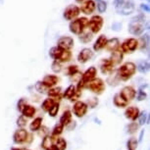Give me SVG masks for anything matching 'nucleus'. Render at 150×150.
Returning a JSON list of instances; mask_svg holds the SVG:
<instances>
[{
	"label": "nucleus",
	"instance_id": "obj_23",
	"mask_svg": "<svg viewBox=\"0 0 150 150\" xmlns=\"http://www.w3.org/2000/svg\"><path fill=\"white\" fill-rule=\"evenodd\" d=\"M100 70L102 74L107 75V74H111L114 70V66L111 64V62L109 61V59H103L100 63Z\"/></svg>",
	"mask_w": 150,
	"mask_h": 150
},
{
	"label": "nucleus",
	"instance_id": "obj_44",
	"mask_svg": "<svg viewBox=\"0 0 150 150\" xmlns=\"http://www.w3.org/2000/svg\"><path fill=\"white\" fill-rule=\"evenodd\" d=\"M86 105L87 107H90V108H95L96 106L98 105V99L95 98V97H91V98H88L86 100Z\"/></svg>",
	"mask_w": 150,
	"mask_h": 150
},
{
	"label": "nucleus",
	"instance_id": "obj_50",
	"mask_svg": "<svg viewBox=\"0 0 150 150\" xmlns=\"http://www.w3.org/2000/svg\"><path fill=\"white\" fill-rule=\"evenodd\" d=\"M122 28V25L120 23H114V24L112 25V29L114 30H119Z\"/></svg>",
	"mask_w": 150,
	"mask_h": 150
},
{
	"label": "nucleus",
	"instance_id": "obj_43",
	"mask_svg": "<svg viewBox=\"0 0 150 150\" xmlns=\"http://www.w3.org/2000/svg\"><path fill=\"white\" fill-rule=\"evenodd\" d=\"M147 113L146 112H140L139 113V116H138V125L139 126H143L144 124H146L147 122Z\"/></svg>",
	"mask_w": 150,
	"mask_h": 150
},
{
	"label": "nucleus",
	"instance_id": "obj_40",
	"mask_svg": "<svg viewBox=\"0 0 150 150\" xmlns=\"http://www.w3.org/2000/svg\"><path fill=\"white\" fill-rule=\"evenodd\" d=\"M16 124H17V126H18L19 129H25L27 126V124H28V119L23 117V116L21 115L18 119H17Z\"/></svg>",
	"mask_w": 150,
	"mask_h": 150
},
{
	"label": "nucleus",
	"instance_id": "obj_1",
	"mask_svg": "<svg viewBox=\"0 0 150 150\" xmlns=\"http://www.w3.org/2000/svg\"><path fill=\"white\" fill-rule=\"evenodd\" d=\"M145 30V17L142 14L135 16L129 24V32L132 35H140Z\"/></svg>",
	"mask_w": 150,
	"mask_h": 150
},
{
	"label": "nucleus",
	"instance_id": "obj_34",
	"mask_svg": "<svg viewBox=\"0 0 150 150\" xmlns=\"http://www.w3.org/2000/svg\"><path fill=\"white\" fill-rule=\"evenodd\" d=\"M35 88L36 91H38V93H40V94H46L48 89H49L48 87H46L43 83H42L41 81H38V83L35 84Z\"/></svg>",
	"mask_w": 150,
	"mask_h": 150
},
{
	"label": "nucleus",
	"instance_id": "obj_26",
	"mask_svg": "<svg viewBox=\"0 0 150 150\" xmlns=\"http://www.w3.org/2000/svg\"><path fill=\"white\" fill-rule=\"evenodd\" d=\"M42 122H43V118L42 117H36L30 123V131L32 132H38V129L42 127Z\"/></svg>",
	"mask_w": 150,
	"mask_h": 150
},
{
	"label": "nucleus",
	"instance_id": "obj_3",
	"mask_svg": "<svg viewBox=\"0 0 150 150\" xmlns=\"http://www.w3.org/2000/svg\"><path fill=\"white\" fill-rule=\"evenodd\" d=\"M87 25H88V20L86 18H80L77 19L75 21L71 22L69 29L70 32L73 33L74 35H80L83 33V30Z\"/></svg>",
	"mask_w": 150,
	"mask_h": 150
},
{
	"label": "nucleus",
	"instance_id": "obj_41",
	"mask_svg": "<svg viewBox=\"0 0 150 150\" xmlns=\"http://www.w3.org/2000/svg\"><path fill=\"white\" fill-rule=\"evenodd\" d=\"M135 97H137V99L138 101H143V100H145L146 97H147L146 91L142 88V87H140V88L137 91V95H135Z\"/></svg>",
	"mask_w": 150,
	"mask_h": 150
},
{
	"label": "nucleus",
	"instance_id": "obj_39",
	"mask_svg": "<svg viewBox=\"0 0 150 150\" xmlns=\"http://www.w3.org/2000/svg\"><path fill=\"white\" fill-rule=\"evenodd\" d=\"M72 59V53L70 50H63L59 59V62H69Z\"/></svg>",
	"mask_w": 150,
	"mask_h": 150
},
{
	"label": "nucleus",
	"instance_id": "obj_13",
	"mask_svg": "<svg viewBox=\"0 0 150 150\" xmlns=\"http://www.w3.org/2000/svg\"><path fill=\"white\" fill-rule=\"evenodd\" d=\"M96 76H97V69H96L95 67H90L81 75V81L86 86V83H88L89 81L94 80L96 78Z\"/></svg>",
	"mask_w": 150,
	"mask_h": 150
},
{
	"label": "nucleus",
	"instance_id": "obj_49",
	"mask_svg": "<svg viewBox=\"0 0 150 150\" xmlns=\"http://www.w3.org/2000/svg\"><path fill=\"white\" fill-rule=\"evenodd\" d=\"M125 0H114V6L116 8V10L120 9V8L123 6Z\"/></svg>",
	"mask_w": 150,
	"mask_h": 150
},
{
	"label": "nucleus",
	"instance_id": "obj_35",
	"mask_svg": "<svg viewBox=\"0 0 150 150\" xmlns=\"http://www.w3.org/2000/svg\"><path fill=\"white\" fill-rule=\"evenodd\" d=\"M79 38H80V40L81 42H83V43H88V42H90L92 40L93 38V35L91 33L87 32V33H83L81 35H80V36H79Z\"/></svg>",
	"mask_w": 150,
	"mask_h": 150
},
{
	"label": "nucleus",
	"instance_id": "obj_4",
	"mask_svg": "<svg viewBox=\"0 0 150 150\" xmlns=\"http://www.w3.org/2000/svg\"><path fill=\"white\" fill-rule=\"evenodd\" d=\"M86 87L87 89H89L90 91L94 94H102L103 91L105 90V83L102 79L100 78H95L94 80H92L91 81H89L88 83H86Z\"/></svg>",
	"mask_w": 150,
	"mask_h": 150
},
{
	"label": "nucleus",
	"instance_id": "obj_18",
	"mask_svg": "<svg viewBox=\"0 0 150 150\" xmlns=\"http://www.w3.org/2000/svg\"><path fill=\"white\" fill-rule=\"evenodd\" d=\"M41 81L45 86L50 88V87L56 86V84H57L59 81V78L55 75H46L42 79Z\"/></svg>",
	"mask_w": 150,
	"mask_h": 150
},
{
	"label": "nucleus",
	"instance_id": "obj_17",
	"mask_svg": "<svg viewBox=\"0 0 150 150\" xmlns=\"http://www.w3.org/2000/svg\"><path fill=\"white\" fill-rule=\"evenodd\" d=\"M123 58H124V53L122 52L121 49H117L112 52V54L109 58V61L111 62V64L115 67V66H117V65H120L122 63Z\"/></svg>",
	"mask_w": 150,
	"mask_h": 150
},
{
	"label": "nucleus",
	"instance_id": "obj_25",
	"mask_svg": "<svg viewBox=\"0 0 150 150\" xmlns=\"http://www.w3.org/2000/svg\"><path fill=\"white\" fill-rule=\"evenodd\" d=\"M119 46H120V41H119L118 38H111V39H107V42H106V45H105V48L107 51L109 52H113L115 50H117Z\"/></svg>",
	"mask_w": 150,
	"mask_h": 150
},
{
	"label": "nucleus",
	"instance_id": "obj_2",
	"mask_svg": "<svg viewBox=\"0 0 150 150\" xmlns=\"http://www.w3.org/2000/svg\"><path fill=\"white\" fill-rule=\"evenodd\" d=\"M137 72V66L132 62H126L118 69L117 76L120 81H127L132 79Z\"/></svg>",
	"mask_w": 150,
	"mask_h": 150
},
{
	"label": "nucleus",
	"instance_id": "obj_15",
	"mask_svg": "<svg viewBox=\"0 0 150 150\" xmlns=\"http://www.w3.org/2000/svg\"><path fill=\"white\" fill-rule=\"evenodd\" d=\"M116 11H117L118 14H120V15L128 16L134 11V4L132 0H125L123 6H122L120 9H118Z\"/></svg>",
	"mask_w": 150,
	"mask_h": 150
},
{
	"label": "nucleus",
	"instance_id": "obj_57",
	"mask_svg": "<svg viewBox=\"0 0 150 150\" xmlns=\"http://www.w3.org/2000/svg\"><path fill=\"white\" fill-rule=\"evenodd\" d=\"M98 1H99V0H98Z\"/></svg>",
	"mask_w": 150,
	"mask_h": 150
},
{
	"label": "nucleus",
	"instance_id": "obj_14",
	"mask_svg": "<svg viewBox=\"0 0 150 150\" xmlns=\"http://www.w3.org/2000/svg\"><path fill=\"white\" fill-rule=\"evenodd\" d=\"M74 39L70 36H62L58 39L57 46L62 50H70L74 47Z\"/></svg>",
	"mask_w": 150,
	"mask_h": 150
},
{
	"label": "nucleus",
	"instance_id": "obj_32",
	"mask_svg": "<svg viewBox=\"0 0 150 150\" xmlns=\"http://www.w3.org/2000/svg\"><path fill=\"white\" fill-rule=\"evenodd\" d=\"M137 66V69L138 72L142 73V74H145L147 71L149 70V63L145 60H141L137 63V65H135Z\"/></svg>",
	"mask_w": 150,
	"mask_h": 150
},
{
	"label": "nucleus",
	"instance_id": "obj_46",
	"mask_svg": "<svg viewBox=\"0 0 150 150\" xmlns=\"http://www.w3.org/2000/svg\"><path fill=\"white\" fill-rule=\"evenodd\" d=\"M28 104V100L26 98H21L19 99L18 103H17V109L19 112H22V110L24 109V107Z\"/></svg>",
	"mask_w": 150,
	"mask_h": 150
},
{
	"label": "nucleus",
	"instance_id": "obj_31",
	"mask_svg": "<svg viewBox=\"0 0 150 150\" xmlns=\"http://www.w3.org/2000/svg\"><path fill=\"white\" fill-rule=\"evenodd\" d=\"M61 92H62L61 86H53L48 89L46 94L49 96L50 98H55V97H57V96L61 95Z\"/></svg>",
	"mask_w": 150,
	"mask_h": 150
},
{
	"label": "nucleus",
	"instance_id": "obj_47",
	"mask_svg": "<svg viewBox=\"0 0 150 150\" xmlns=\"http://www.w3.org/2000/svg\"><path fill=\"white\" fill-rule=\"evenodd\" d=\"M97 9L99 13H103L105 12L107 9V4L105 1H102V0H99L98 4H97Z\"/></svg>",
	"mask_w": 150,
	"mask_h": 150
},
{
	"label": "nucleus",
	"instance_id": "obj_54",
	"mask_svg": "<svg viewBox=\"0 0 150 150\" xmlns=\"http://www.w3.org/2000/svg\"><path fill=\"white\" fill-rule=\"evenodd\" d=\"M76 1H77V2H79V3H81V2H83L84 0H76Z\"/></svg>",
	"mask_w": 150,
	"mask_h": 150
},
{
	"label": "nucleus",
	"instance_id": "obj_37",
	"mask_svg": "<svg viewBox=\"0 0 150 150\" xmlns=\"http://www.w3.org/2000/svg\"><path fill=\"white\" fill-rule=\"evenodd\" d=\"M59 110H60V104H59L58 102H55V104L51 107V108H50V110L47 113H48V115H49V117L55 118L56 116L58 115Z\"/></svg>",
	"mask_w": 150,
	"mask_h": 150
},
{
	"label": "nucleus",
	"instance_id": "obj_8",
	"mask_svg": "<svg viewBox=\"0 0 150 150\" xmlns=\"http://www.w3.org/2000/svg\"><path fill=\"white\" fill-rule=\"evenodd\" d=\"M103 18L100 16H93L88 21V26L91 30V33H97L103 27Z\"/></svg>",
	"mask_w": 150,
	"mask_h": 150
},
{
	"label": "nucleus",
	"instance_id": "obj_42",
	"mask_svg": "<svg viewBox=\"0 0 150 150\" xmlns=\"http://www.w3.org/2000/svg\"><path fill=\"white\" fill-rule=\"evenodd\" d=\"M77 73H79V67L77 65H71L67 68V75L70 76V77H73Z\"/></svg>",
	"mask_w": 150,
	"mask_h": 150
},
{
	"label": "nucleus",
	"instance_id": "obj_5",
	"mask_svg": "<svg viewBox=\"0 0 150 150\" xmlns=\"http://www.w3.org/2000/svg\"><path fill=\"white\" fill-rule=\"evenodd\" d=\"M72 110H73L74 115H75L77 118H83L86 115L87 110H88V107H87L86 102L81 101V100H78L74 103Z\"/></svg>",
	"mask_w": 150,
	"mask_h": 150
},
{
	"label": "nucleus",
	"instance_id": "obj_22",
	"mask_svg": "<svg viewBox=\"0 0 150 150\" xmlns=\"http://www.w3.org/2000/svg\"><path fill=\"white\" fill-rule=\"evenodd\" d=\"M113 104L117 108H127L129 106V102L122 97L120 93H116L114 95V97H113Z\"/></svg>",
	"mask_w": 150,
	"mask_h": 150
},
{
	"label": "nucleus",
	"instance_id": "obj_12",
	"mask_svg": "<svg viewBox=\"0 0 150 150\" xmlns=\"http://www.w3.org/2000/svg\"><path fill=\"white\" fill-rule=\"evenodd\" d=\"M80 15V8L76 5H70L64 11V18L68 21H72Z\"/></svg>",
	"mask_w": 150,
	"mask_h": 150
},
{
	"label": "nucleus",
	"instance_id": "obj_53",
	"mask_svg": "<svg viewBox=\"0 0 150 150\" xmlns=\"http://www.w3.org/2000/svg\"><path fill=\"white\" fill-rule=\"evenodd\" d=\"M11 150H21V148H17V147H13V148H11Z\"/></svg>",
	"mask_w": 150,
	"mask_h": 150
},
{
	"label": "nucleus",
	"instance_id": "obj_45",
	"mask_svg": "<svg viewBox=\"0 0 150 150\" xmlns=\"http://www.w3.org/2000/svg\"><path fill=\"white\" fill-rule=\"evenodd\" d=\"M51 69H52V71L54 73H60L61 71H62V66H61V63L59 61H56V60H54L53 61V63H52V65H51Z\"/></svg>",
	"mask_w": 150,
	"mask_h": 150
},
{
	"label": "nucleus",
	"instance_id": "obj_11",
	"mask_svg": "<svg viewBox=\"0 0 150 150\" xmlns=\"http://www.w3.org/2000/svg\"><path fill=\"white\" fill-rule=\"evenodd\" d=\"M139 113H140V110L138 107L137 106H128L125 110V117H126L128 120L132 121V122H135L137 119L138 118L139 116Z\"/></svg>",
	"mask_w": 150,
	"mask_h": 150
},
{
	"label": "nucleus",
	"instance_id": "obj_19",
	"mask_svg": "<svg viewBox=\"0 0 150 150\" xmlns=\"http://www.w3.org/2000/svg\"><path fill=\"white\" fill-rule=\"evenodd\" d=\"M81 12L84 13L86 15H90L93 13V11L95 10V2L93 0H87L84 3L81 5Z\"/></svg>",
	"mask_w": 150,
	"mask_h": 150
},
{
	"label": "nucleus",
	"instance_id": "obj_21",
	"mask_svg": "<svg viewBox=\"0 0 150 150\" xmlns=\"http://www.w3.org/2000/svg\"><path fill=\"white\" fill-rule=\"evenodd\" d=\"M54 139L55 137H53L52 135L47 134L43 137L41 141V147L44 150H51L53 149V143H54Z\"/></svg>",
	"mask_w": 150,
	"mask_h": 150
},
{
	"label": "nucleus",
	"instance_id": "obj_52",
	"mask_svg": "<svg viewBox=\"0 0 150 150\" xmlns=\"http://www.w3.org/2000/svg\"><path fill=\"white\" fill-rule=\"evenodd\" d=\"M143 134H144V129H142L141 131V132H140V135H139V138H138V142H140L141 140H142V137H143Z\"/></svg>",
	"mask_w": 150,
	"mask_h": 150
},
{
	"label": "nucleus",
	"instance_id": "obj_24",
	"mask_svg": "<svg viewBox=\"0 0 150 150\" xmlns=\"http://www.w3.org/2000/svg\"><path fill=\"white\" fill-rule=\"evenodd\" d=\"M72 118H73L72 112H71L70 110H66L60 117L59 123H60L63 127H68L71 123H72Z\"/></svg>",
	"mask_w": 150,
	"mask_h": 150
},
{
	"label": "nucleus",
	"instance_id": "obj_29",
	"mask_svg": "<svg viewBox=\"0 0 150 150\" xmlns=\"http://www.w3.org/2000/svg\"><path fill=\"white\" fill-rule=\"evenodd\" d=\"M55 102H56V101L53 98L48 97V98L44 99V100H43V102L41 103L40 108H41V110H43L44 112H48L50 110V108H51V107L55 104Z\"/></svg>",
	"mask_w": 150,
	"mask_h": 150
},
{
	"label": "nucleus",
	"instance_id": "obj_9",
	"mask_svg": "<svg viewBox=\"0 0 150 150\" xmlns=\"http://www.w3.org/2000/svg\"><path fill=\"white\" fill-rule=\"evenodd\" d=\"M119 93H120V95L125 99V100L129 102V101L134 100V99L135 98V95H137V90H135V88L134 86H124L123 88L121 89V91Z\"/></svg>",
	"mask_w": 150,
	"mask_h": 150
},
{
	"label": "nucleus",
	"instance_id": "obj_48",
	"mask_svg": "<svg viewBox=\"0 0 150 150\" xmlns=\"http://www.w3.org/2000/svg\"><path fill=\"white\" fill-rule=\"evenodd\" d=\"M140 41H141V45H140V49H144L147 44H148V35H146L145 36H142V38H140Z\"/></svg>",
	"mask_w": 150,
	"mask_h": 150
},
{
	"label": "nucleus",
	"instance_id": "obj_33",
	"mask_svg": "<svg viewBox=\"0 0 150 150\" xmlns=\"http://www.w3.org/2000/svg\"><path fill=\"white\" fill-rule=\"evenodd\" d=\"M64 128L60 123L56 124L54 126V128L52 129V132H51V135L53 137H58L63 134V131H64Z\"/></svg>",
	"mask_w": 150,
	"mask_h": 150
},
{
	"label": "nucleus",
	"instance_id": "obj_36",
	"mask_svg": "<svg viewBox=\"0 0 150 150\" xmlns=\"http://www.w3.org/2000/svg\"><path fill=\"white\" fill-rule=\"evenodd\" d=\"M138 145V140L135 137H131L127 142V148L128 150H137Z\"/></svg>",
	"mask_w": 150,
	"mask_h": 150
},
{
	"label": "nucleus",
	"instance_id": "obj_38",
	"mask_svg": "<svg viewBox=\"0 0 150 150\" xmlns=\"http://www.w3.org/2000/svg\"><path fill=\"white\" fill-rule=\"evenodd\" d=\"M139 125L137 122H132V123L129 124L128 126V134H134L135 132L138 131V129H139Z\"/></svg>",
	"mask_w": 150,
	"mask_h": 150
},
{
	"label": "nucleus",
	"instance_id": "obj_28",
	"mask_svg": "<svg viewBox=\"0 0 150 150\" xmlns=\"http://www.w3.org/2000/svg\"><path fill=\"white\" fill-rule=\"evenodd\" d=\"M67 149V141L63 137H56L53 143V150H66Z\"/></svg>",
	"mask_w": 150,
	"mask_h": 150
},
{
	"label": "nucleus",
	"instance_id": "obj_55",
	"mask_svg": "<svg viewBox=\"0 0 150 150\" xmlns=\"http://www.w3.org/2000/svg\"><path fill=\"white\" fill-rule=\"evenodd\" d=\"M27 150H30V149H27Z\"/></svg>",
	"mask_w": 150,
	"mask_h": 150
},
{
	"label": "nucleus",
	"instance_id": "obj_10",
	"mask_svg": "<svg viewBox=\"0 0 150 150\" xmlns=\"http://www.w3.org/2000/svg\"><path fill=\"white\" fill-rule=\"evenodd\" d=\"M29 132L26 129H18L13 134V141L15 144H24L26 143Z\"/></svg>",
	"mask_w": 150,
	"mask_h": 150
},
{
	"label": "nucleus",
	"instance_id": "obj_51",
	"mask_svg": "<svg viewBox=\"0 0 150 150\" xmlns=\"http://www.w3.org/2000/svg\"><path fill=\"white\" fill-rule=\"evenodd\" d=\"M141 9L145 11L146 13H149V11H150L149 6H148V5H147V4H141Z\"/></svg>",
	"mask_w": 150,
	"mask_h": 150
},
{
	"label": "nucleus",
	"instance_id": "obj_30",
	"mask_svg": "<svg viewBox=\"0 0 150 150\" xmlns=\"http://www.w3.org/2000/svg\"><path fill=\"white\" fill-rule=\"evenodd\" d=\"M62 52H63V50H62L61 48H59L58 46H54V47L50 48V50H49V56L52 59H54V60L59 61V59H60V56L62 54Z\"/></svg>",
	"mask_w": 150,
	"mask_h": 150
},
{
	"label": "nucleus",
	"instance_id": "obj_7",
	"mask_svg": "<svg viewBox=\"0 0 150 150\" xmlns=\"http://www.w3.org/2000/svg\"><path fill=\"white\" fill-rule=\"evenodd\" d=\"M81 94V91H79L76 88V86L74 84H70L69 86L65 89V91L63 93V97L66 99H69L71 101H78V99L80 98V96Z\"/></svg>",
	"mask_w": 150,
	"mask_h": 150
},
{
	"label": "nucleus",
	"instance_id": "obj_56",
	"mask_svg": "<svg viewBox=\"0 0 150 150\" xmlns=\"http://www.w3.org/2000/svg\"><path fill=\"white\" fill-rule=\"evenodd\" d=\"M51 150H53V149H51Z\"/></svg>",
	"mask_w": 150,
	"mask_h": 150
},
{
	"label": "nucleus",
	"instance_id": "obj_6",
	"mask_svg": "<svg viewBox=\"0 0 150 150\" xmlns=\"http://www.w3.org/2000/svg\"><path fill=\"white\" fill-rule=\"evenodd\" d=\"M138 48V40L135 38L126 39L121 45V50L123 53H132Z\"/></svg>",
	"mask_w": 150,
	"mask_h": 150
},
{
	"label": "nucleus",
	"instance_id": "obj_16",
	"mask_svg": "<svg viewBox=\"0 0 150 150\" xmlns=\"http://www.w3.org/2000/svg\"><path fill=\"white\" fill-rule=\"evenodd\" d=\"M93 57V52L89 48H83L81 50V52L78 55V61L81 64L86 63L87 61H89L90 59Z\"/></svg>",
	"mask_w": 150,
	"mask_h": 150
},
{
	"label": "nucleus",
	"instance_id": "obj_27",
	"mask_svg": "<svg viewBox=\"0 0 150 150\" xmlns=\"http://www.w3.org/2000/svg\"><path fill=\"white\" fill-rule=\"evenodd\" d=\"M106 42H107L106 35H100L97 38V40L94 42V44H93V50H94V51H100V50H102L103 48H105Z\"/></svg>",
	"mask_w": 150,
	"mask_h": 150
},
{
	"label": "nucleus",
	"instance_id": "obj_20",
	"mask_svg": "<svg viewBox=\"0 0 150 150\" xmlns=\"http://www.w3.org/2000/svg\"><path fill=\"white\" fill-rule=\"evenodd\" d=\"M21 113H22L23 117H25L26 119H32L35 117V115L36 113V109L35 106L27 104V105L24 107V109L22 110Z\"/></svg>",
	"mask_w": 150,
	"mask_h": 150
}]
</instances>
